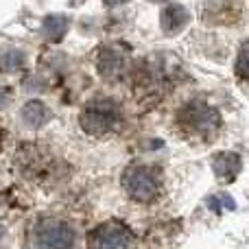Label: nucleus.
Listing matches in <instances>:
<instances>
[{
  "instance_id": "nucleus-14",
  "label": "nucleus",
  "mask_w": 249,
  "mask_h": 249,
  "mask_svg": "<svg viewBox=\"0 0 249 249\" xmlns=\"http://www.w3.org/2000/svg\"><path fill=\"white\" fill-rule=\"evenodd\" d=\"M105 2H107L109 7H118V4H124V2H129V0H105Z\"/></svg>"
},
{
  "instance_id": "nucleus-5",
  "label": "nucleus",
  "mask_w": 249,
  "mask_h": 249,
  "mask_svg": "<svg viewBox=\"0 0 249 249\" xmlns=\"http://www.w3.org/2000/svg\"><path fill=\"white\" fill-rule=\"evenodd\" d=\"M90 249H129L131 245V234L123 223H103L90 232L88 238Z\"/></svg>"
},
{
  "instance_id": "nucleus-7",
  "label": "nucleus",
  "mask_w": 249,
  "mask_h": 249,
  "mask_svg": "<svg viewBox=\"0 0 249 249\" xmlns=\"http://www.w3.org/2000/svg\"><path fill=\"white\" fill-rule=\"evenodd\" d=\"M188 20H190V13L181 4H171V7H166L162 11V29L168 35L179 33Z\"/></svg>"
},
{
  "instance_id": "nucleus-12",
  "label": "nucleus",
  "mask_w": 249,
  "mask_h": 249,
  "mask_svg": "<svg viewBox=\"0 0 249 249\" xmlns=\"http://www.w3.org/2000/svg\"><path fill=\"white\" fill-rule=\"evenodd\" d=\"M236 72H238V77H241V79H245V81H249V42L241 48V53H238Z\"/></svg>"
},
{
  "instance_id": "nucleus-4",
  "label": "nucleus",
  "mask_w": 249,
  "mask_h": 249,
  "mask_svg": "<svg viewBox=\"0 0 249 249\" xmlns=\"http://www.w3.org/2000/svg\"><path fill=\"white\" fill-rule=\"evenodd\" d=\"M35 243L39 249H72L74 232L59 219H42L35 228Z\"/></svg>"
},
{
  "instance_id": "nucleus-10",
  "label": "nucleus",
  "mask_w": 249,
  "mask_h": 249,
  "mask_svg": "<svg viewBox=\"0 0 249 249\" xmlns=\"http://www.w3.org/2000/svg\"><path fill=\"white\" fill-rule=\"evenodd\" d=\"M66 29H68V20L61 16H48L44 20V37L48 42H59L61 37L66 35Z\"/></svg>"
},
{
  "instance_id": "nucleus-2",
  "label": "nucleus",
  "mask_w": 249,
  "mask_h": 249,
  "mask_svg": "<svg viewBox=\"0 0 249 249\" xmlns=\"http://www.w3.org/2000/svg\"><path fill=\"white\" fill-rule=\"evenodd\" d=\"M179 124L190 136L212 138L221 127V116L210 105L201 103V101H193L179 112Z\"/></svg>"
},
{
  "instance_id": "nucleus-1",
  "label": "nucleus",
  "mask_w": 249,
  "mask_h": 249,
  "mask_svg": "<svg viewBox=\"0 0 249 249\" xmlns=\"http://www.w3.org/2000/svg\"><path fill=\"white\" fill-rule=\"evenodd\" d=\"M123 124V112L118 103L109 99L92 101L81 114V127L92 136H105V133L118 131Z\"/></svg>"
},
{
  "instance_id": "nucleus-8",
  "label": "nucleus",
  "mask_w": 249,
  "mask_h": 249,
  "mask_svg": "<svg viewBox=\"0 0 249 249\" xmlns=\"http://www.w3.org/2000/svg\"><path fill=\"white\" fill-rule=\"evenodd\" d=\"M241 155L236 153H221L214 158V173L221 181H232L241 173Z\"/></svg>"
},
{
  "instance_id": "nucleus-3",
  "label": "nucleus",
  "mask_w": 249,
  "mask_h": 249,
  "mask_svg": "<svg viewBox=\"0 0 249 249\" xmlns=\"http://www.w3.org/2000/svg\"><path fill=\"white\" fill-rule=\"evenodd\" d=\"M123 186L127 190V195L133 201L140 203H149L153 201L160 195V179L158 173L149 166H142V164H133L124 171L123 175Z\"/></svg>"
},
{
  "instance_id": "nucleus-9",
  "label": "nucleus",
  "mask_w": 249,
  "mask_h": 249,
  "mask_svg": "<svg viewBox=\"0 0 249 249\" xmlns=\"http://www.w3.org/2000/svg\"><path fill=\"white\" fill-rule=\"evenodd\" d=\"M48 118H51V112H48V107L44 103H39V101H29V103L22 107V121L26 124H31V127H42Z\"/></svg>"
},
{
  "instance_id": "nucleus-11",
  "label": "nucleus",
  "mask_w": 249,
  "mask_h": 249,
  "mask_svg": "<svg viewBox=\"0 0 249 249\" xmlns=\"http://www.w3.org/2000/svg\"><path fill=\"white\" fill-rule=\"evenodd\" d=\"M22 66H24V55H22L20 51H16V48H11L9 53L0 55V70H2V72H16Z\"/></svg>"
},
{
  "instance_id": "nucleus-15",
  "label": "nucleus",
  "mask_w": 249,
  "mask_h": 249,
  "mask_svg": "<svg viewBox=\"0 0 249 249\" xmlns=\"http://www.w3.org/2000/svg\"><path fill=\"white\" fill-rule=\"evenodd\" d=\"M151 2H164V0H151Z\"/></svg>"
},
{
  "instance_id": "nucleus-6",
  "label": "nucleus",
  "mask_w": 249,
  "mask_h": 249,
  "mask_svg": "<svg viewBox=\"0 0 249 249\" xmlns=\"http://www.w3.org/2000/svg\"><path fill=\"white\" fill-rule=\"evenodd\" d=\"M96 68L99 72L103 74L105 79H116L118 74L123 72L124 68V57L118 48H112V46H105L99 51V57H96Z\"/></svg>"
},
{
  "instance_id": "nucleus-13",
  "label": "nucleus",
  "mask_w": 249,
  "mask_h": 249,
  "mask_svg": "<svg viewBox=\"0 0 249 249\" xmlns=\"http://www.w3.org/2000/svg\"><path fill=\"white\" fill-rule=\"evenodd\" d=\"M7 103H9V90L0 86V109L7 107Z\"/></svg>"
}]
</instances>
